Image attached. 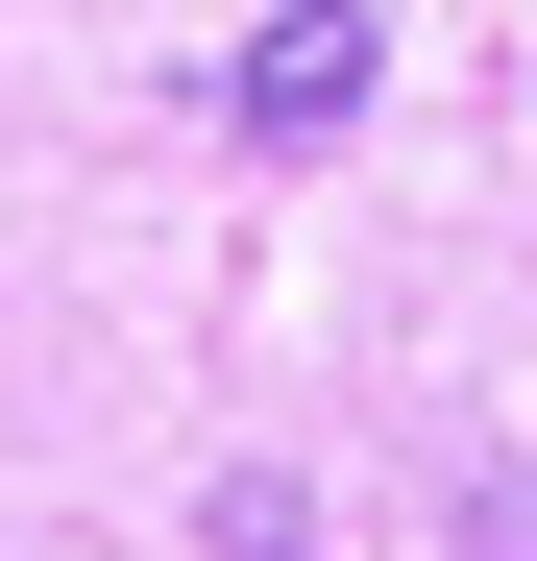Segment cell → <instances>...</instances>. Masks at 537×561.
Wrapping results in <instances>:
<instances>
[{
  "label": "cell",
  "mask_w": 537,
  "mask_h": 561,
  "mask_svg": "<svg viewBox=\"0 0 537 561\" xmlns=\"http://www.w3.org/2000/svg\"><path fill=\"white\" fill-rule=\"evenodd\" d=\"M220 99H244V147H342V123H367V0H294Z\"/></svg>",
  "instance_id": "obj_1"
},
{
  "label": "cell",
  "mask_w": 537,
  "mask_h": 561,
  "mask_svg": "<svg viewBox=\"0 0 537 561\" xmlns=\"http://www.w3.org/2000/svg\"><path fill=\"white\" fill-rule=\"evenodd\" d=\"M489 561H537V489H513V513H489Z\"/></svg>",
  "instance_id": "obj_2"
}]
</instances>
